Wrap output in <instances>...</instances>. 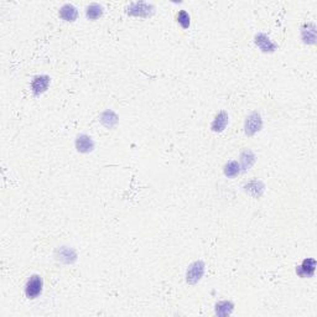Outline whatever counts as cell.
<instances>
[{"label":"cell","instance_id":"5bb4252c","mask_svg":"<svg viewBox=\"0 0 317 317\" xmlns=\"http://www.w3.org/2000/svg\"><path fill=\"white\" fill-rule=\"evenodd\" d=\"M233 310H234V303L232 302V301H226V300L219 301L218 303H216V307H215L216 315L221 317L229 316V315H232Z\"/></svg>","mask_w":317,"mask_h":317},{"label":"cell","instance_id":"9c48e42d","mask_svg":"<svg viewBox=\"0 0 317 317\" xmlns=\"http://www.w3.org/2000/svg\"><path fill=\"white\" fill-rule=\"evenodd\" d=\"M316 269V260L314 258H307L296 267V274L300 278H312Z\"/></svg>","mask_w":317,"mask_h":317},{"label":"cell","instance_id":"2e32d148","mask_svg":"<svg viewBox=\"0 0 317 317\" xmlns=\"http://www.w3.org/2000/svg\"><path fill=\"white\" fill-rule=\"evenodd\" d=\"M255 160H257V157H255V155H254V152L251 151V150H243L242 154H240V164H242L243 171L249 170V168L254 165Z\"/></svg>","mask_w":317,"mask_h":317},{"label":"cell","instance_id":"ac0fdd59","mask_svg":"<svg viewBox=\"0 0 317 317\" xmlns=\"http://www.w3.org/2000/svg\"><path fill=\"white\" fill-rule=\"evenodd\" d=\"M240 174V164L235 160H232L229 163L226 164L224 166V175L229 179L238 176Z\"/></svg>","mask_w":317,"mask_h":317},{"label":"cell","instance_id":"7c38bea8","mask_svg":"<svg viewBox=\"0 0 317 317\" xmlns=\"http://www.w3.org/2000/svg\"><path fill=\"white\" fill-rule=\"evenodd\" d=\"M60 17L61 19L65 20V21H76L78 17L77 8L72 5V4H65V5L60 9Z\"/></svg>","mask_w":317,"mask_h":317},{"label":"cell","instance_id":"8fae6325","mask_svg":"<svg viewBox=\"0 0 317 317\" xmlns=\"http://www.w3.org/2000/svg\"><path fill=\"white\" fill-rule=\"evenodd\" d=\"M227 125H228V114L222 111L215 117L211 129H212L213 133H222L226 129Z\"/></svg>","mask_w":317,"mask_h":317},{"label":"cell","instance_id":"4fadbf2b","mask_svg":"<svg viewBox=\"0 0 317 317\" xmlns=\"http://www.w3.org/2000/svg\"><path fill=\"white\" fill-rule=\"evenodd\" d=\"M244 188H246L247 192H248L250 196H253L254 199H259L263 195V192H264L265 186L259 180H253V181L248 182V184L244 186Z\"/></svg>","mask_w":317,"mask_h":317},{"label":"cell","instance_id":"277c9868","mask_svg":"<svg viewBox=\"0 0 317 317\" xmlns=\"http://www.w3.org/2000/svg\"><path fill=\"white\" fill-rule=\"evenodd\" d=\"M204 269H206V265L202 260H197V262L192 263V264L188 267L187 273H186V282L190 285H195L200 282L204 274Z\"/></svg>","mask_w":317,"mask_h":317},{"label":"cell","instance_id":"ba28073f","mask_svg":"<svg viewBox=\"0 0 317 317\" xmlns=\"http://www.w3.org/2000/svg\"><path fill=\"white\" fill-rule=\"evenodd\" d=\"M76 149H77L78 152H82V154H89L94 150V141L91 136L86 135V134H80V135L76 138Z\"/></svg>","mask_w":317,"mask_h":317},{"label":"cell","instance_id":"8992f818","mask_svg":"<svg viewBox=\"0 0 317 317\" xmlns=\"http://www.w3.org/2000/svg\"><path fill=\"white\" fill-rule=\"evenodd\" d=\"M55 257L61 263L73 264L77 260V253L75 251V249L68 248V247H58L55 253Z\"/></svg>","mask_w":317,"mask_h":317},{"label":"cell","instance_id":"7a4b0ae2","mask_svg":"<svg viewBox=\"0 0 317 317\" xmlns=\"http://www.w3.org/2000/svg\"><path fill=\"white\" fill-rule=\"evenodd\" d=\"M263 128V119L258 112H253L246 118L244 123V133L247 136H253L259 133Z\"/></svg>","mask_w":317,"mask_h":317},{"label":"cell","instance_id":"52a82bcc","mask_svg":"<svg viewBox=\"0 0 317 317\" xmlns=\"http://www.w3.org/2000/svg\"><path fill=\"white\" fill-rule=\"evenodd\" d=\"M254 41H255V45L259 47L260 50L265 53H273L275 52V50L278 49V46L269 39V36L263 33H259L258 35H255Z\"/></svg>","mask_w":317,"mask_h":317},{"label":"cell","instance_id":"e0dca14e","mask_svg":"<svg viewBox=\"0 0 317 317\" xmlns=\"http://www.w3.org/2000/svg\"><path fill=\"white\" fill-rule=\"evenodd\" d=\"M103 15V8L97 3L89 4L86 8V17L89 20H97L100 19Z\"/></svg>","mask_w":317,"mask_h":317},{"label":"cell","instance_id":"6da1fadb","mask_svg":"<svg viewBox=\"0 0 317 317\" xmlns=\"http://www.w3.org/2000/svg\"><path fill=\"white\" fill-rule=\"evenodd\" d=\"M154 5L148 4L145 1H139V3H133L128 6V15L136 17H149L154 14Z\"/></svg>","mask_w":317,"mask_h":317},{"label":"cell","instance_id":"3957f363","mask_svg":"<svg viewBox=\"0 0 317 317\" xmlns=\"http://www.w3.org/2000/svg\"><path fill=\"white\" fill-rule=\"evenodd\" d=\"M42 289H44V280L40 275H33L28 280L25 285V294L29 299H36L39 298L42 294Z\"/></svg>","mask_w":317,"mask_h":317},{"label":"cell","instance_id":"30bf717a","mask_svg":"<svg viewBox=\"0 0 317 317\" xmlns=\"http://www.w3.org/2000/svg\"><path fill=\"white\" fill-rule=\"evenodd\" d=\"M301 39H302L303 44L306 45H315L316 44L317 39V33H316V25L315 24H305L301 28Z\"/></svg>","mask_w":317,"mask_h":317},{"label":"cell","instance_id":"9a60e30c","mask_svg":"<svg viewBox=\"0 0 317 317\" xmlns=\"http://www.w3.org/2000/svg\"><path fill=\"white\" fill-rule=\"evenodd\" d=\"M118 116H117L113 111H111V109H108V111L103 112V113L100 114V123H102L105 128H108V129H112V128L116 127V125L118 124Z\"/></svg>","mask_w":317,"mask_h":317},{"label":"cell","instance_id":"d6986e66","mask_svg":"<svg viewBox=\"0 0 317 317\" xmlns=\"http://www.w3.org/2000/svg\"><path fill=\"white\" fill-rule=\"evenodd\" d=\"M177 22H179L180 25H181L182 29H188L191 25V17L188 15V13L186 10H181L179 11V14L176 17Z\"/></svg>","mask_w":317,"mask_h":317},{"label":"cell","instance_id":"5b68a950","mask_svg":"<svg viewBox=\"0 0 317 317\" xmlns=\"http://www.w3.org/2000/svg\"><path fill=\"white\" fill-rule=\"evenodd\" d=\"M50 82L51 78L47 75H40L33 77V82H31V91H33V96L39 97L45 93L50 86Z\"/></svg>","mask_w":317,"mask_h":317}]
</instances>
